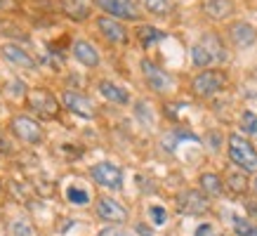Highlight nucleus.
<instances>
[{"label":"nucleus","instance_id":"f257e3e1","mask_svg":"<svg viewBox=\"0 0 257 236\" xmlns=\"http://www.w3.org/2000/svg\"><path fill=\"white\" fill-rule=\"evenodd\" d=\"M224 57L226 50L222 45L219 36H215V33H205L198 43L191 45V64L198 66V69H210L212 64L224 62Z\"/></svg>","mask_w":257,"mask_h":236},{"label":"nucleus","instance_id":"f03ea898","mask_svg":"<svg viewBox=\"0 0 257 236\" xmlns=\"http://www.w3.org/2000/svg\"><path fill=\"white\" fill-rule=\"evenodd\" d=\"M231 163L238 165L243 173H257V149L241 135H229L226 142Z\"/></svg>","mask_w":257,"mask_h":236},{"label":"nucleus","instance_id":"7ed1b4c3","mask_svg":"<svg viewBox=\"0 0 257 236\" xmlns=\"http://www.w3.org/2000/svg\"><path fill=\"white\" fill-rule=\"evenodd\" d=\"M226 85V76L222 71L217 69H210V71H201L194 80H191V92L201 99H210L215 97L217 92H222Z\"/></svg>","mask_w":257,"mask_h":236},{"label":"nucleus","instance_id":"20e7f679","mask_svg":"<svg viewBox=\"0 0 257 236\" xmlns=\"http://www.w3.org/2000/svg\"><path fill=\"white\" fill-rule=\"evenodd\" d=\"M90 177H92L99 187L111 189V191H118V189L123 187V170H120L116 163H109V161L94 163L92 168H90Z\"/></svg>","mask_w":257,"mask_h":236},{"label":"nucleus","instance_id":"39448f33","mask_svg":"<svg viewBox=\"0 0 257 236\" xmlns=\"http://www.w3.org/2000/svg\"><path fill=\"white\" fill-rule=\"evenodd\" d=\"M142 73H144V80L147 85L158 94H165V92H172L175 90V78L168 76L158 64H154L151 59H142Z\"/></svg>","mask_w":257,"mask_h":236},{"label":"nucleus","instance_id":"423d86ee","mask_svg":"<svg viewBox=\"0 0 257 236\" xmlns=\"http://www.w3.org/2000/svg\"><path fill=\"white\" fill-rule=\"evenodd\" d=\"M26 102H29V109L40 113V118H57V113H59V102L55 99V94L50 90H45V87L31 90L29 97H26Z\"/></svg>","mask_w":257,"mask_h":236},{"label":"nucleus","instance_id":"0eeeda50","mask_svg":"<svg viewBox=\"0 0 257 236\" xmlns=\"http://www.w3.org/2000/svg\"><path fill=\"white\" fill-rule=\"evenodd\" d=\"M177 210L184 215H203L210 210V201L198 189H184L177 194Z\"/></svg>","mask_w":257,"mask_h":236},{"label":"nucleus","instance_id":"6e6552de","mask_svg":"<svg viewBox=\"0 0 257 236\" xmlns=\"http://www.w3.org/2000/svg\"><path fill=\"white\" fill-rule=\"evenodd\" d=\"M94 5L99 10H104L106 15H111L113 19H123V22H137L140 19V10L133 0H94Z\"/></svg>","mask_w":257,"mask_h":236},{"label":"nucleus","instance_id":"1a4fd4ad","mask_svg":"<svg viewBox=\"0 0 257 236\" xmlns=\"http://www.w3.org/2000/svg\"><path fill=\"white\" fill-rule=\"evenodd\" d=\"M10 128L26 144H40L43 142V128H40V123H36L29 116H15L10 121Z\"/></svg>","mask_w":257,"mask_h":236},{"label":"nucleus","instance_id":"9d476101","mask_svg":"<svg viewBox=\"0 0 257 236\" xmlns=\"http://www.w3.org/2000/svg\"><path fill=\"white\" fill-rule=\"evenodd\" d=\"M97 215H99L101 220L116 222V224L127 222V208L123 203H118L116 198H109V196L97 198Z\"/></svg>","mask_w":257,"mask_h":236},{"label":"nucleus","instance_id":"9b49d317","mask_svg":"<svg viewBox=\"0 0 257 236\" xmlns=\"http://www.w3.org/2000/svg\"><path fill=\"white\" fill-rule=\"evenodd\" d=\"M97 29H99L101 36L109 40V43H113V45L127 43V29H125L118 19H113V17H99V19H97Z\"/></svg>","mask_w":257,"mask_h":236},{"label":"nucleus","instance_id":"f8f14e48","mask_svg":"<svg viewBox=\"0 0 257 236\" xmlns=\"http://www.w3.org/2000/svg\"><path fill=\"white\" fill-rule=\"evenodd\" d=\"M62 102H64V106H66L71 113H78V116H83V118H92L94 116L92 102L87 99L85 94L76 92V90H66V92L62 94Z\"/></svg>","mask_w":257,"mask_h":236},{"label":"nucleus","instance_id":"ddd939ff","mask_svg":"<svg viewBox=\"0 0 257 236\" xmlns=\"http://www.w3.org/2000/svg\"><path fill=\"white\" fill-rule=\"evenodd\" d=\"M229 38H231V43H234L236 47H252L257 43V31L255 26L248 22H234L231 26H229Z\"/></svg>","mask_w":257,"mask_h":236},{"label":"nucleus","instance_id":"4468645a","mask_svg":"<svg viewBox=\"0 0 257 236\" xmlns=\"http://www.w3.org/2000/svg\"><path fill=\"white\" fill-rule=\"evenodd\" d=\"M0 52H3V57L8 59V62H12L15 66H22V69H26V71H36L38 69V62L33 59L24 47H19V45H12V43H5V45L0 47Z\"/></svg>","mask_w":257,"mask_h":236},{"label":"nucleus","instance_id":"2eb2a0df","mask_svg":"<svg viewBox=\"0 0 257 236\" xmlns=\"http://www.w3.org/2000/svg\"><path fill=\"white\" fill-rule=\"evenodd\" d=\"M203 15L215 22H224L234 15V0H203Z\"/></svg>","mask_w":257,"mask_h":236},{"label":"nucleus","instance_id":"dca6fc26","mask_svg":"<svg viewBox=\"0 0 257 236\" xmlns=\"http://www.w3.org/2000/svg\"><path fill=\"white\" fill-rule=\"evenodd\" d=\"M94 0H62V12L73 22H85L92 15Z\"/></svg>","mask_w":257,"mask_h":236},{"label":"nucleus","instance_id":"f3484780","mask_svg":"<svg viewBox=\"0 0 257 236\" xmlns=\"http://www.w3.org/2000/svg\"><path fill=\"white\" fill-rule=\"evenodd\" d=\"M71 52H73V57H76L83 66L94 69V66L99 64V52H97V50H94V45H92V43H87V40H73Z\"/></svg>","mask_w":257,"mask_h":236},{"label":"nucleus","instance_id":"a211bd4d","mask_svg":"<svg viewBox=\"0 0 257 236\" xmlns=\"http://www.w3.org/2000/svg\"><path fill=\"white\" fill-rule=\"evenodd\" d=\"M99 92L101 97H106L109 102H116V104H127L130 102V94H127V90L120 85H116V83H111V80H99Z\"/></svg>","mask_w":257,"mask_h":236},{"label":"nucleus","instance_id":"6ab92c4d","mask_svg":"<svg viewBox=\"0 0 257 236\" xmlns=\"http://www.w3.org/2000/svg\"><path fill=\"white\" fill-rule=\"evenodd\" d=\"M198 184H201V191L205 196H222L224 194V182L215 173H203L198 177Z\"/></svg>","mask_w":257,"mask_h":236},{"label":"nucleus","instance_id":"aec40b11","mask_svg":"<svg viewBox=\"0 0 257 236\" xmlns=\"http://www.w3.org/2000/svg\"><path fill=\"white\" fill-rule=\"evenodd\" d=\"M8 236H38V229L33 227L31 220L26 217H17L8 224Z\"/></svg>","mask_w":257,"mask_h":236},{"label":"nucleus","instance_id":"412c9836","mask_svg":"<svg viewBox=\"0 0 257 236\" xmlns=\"http://www.w3.org/2000/svg\"><path fill=\"white\" fill-rule=\"evenodd\" d=\"M144 8L156 17H168L172 12V3L170 0H144Z\"/></svg>","mask_w":257,"mask_h":236},{"label":"nucleus","instance_id":"4be33fe9","mask_svg":"<svg viewBox=\"0 0 257 236\" xmlns=\"http://www.w3.org/2000/svg\"><path fill=\"white\" fill-rule=\"evenodd\" d=\"M231 224H234V231L238 236H257V224H252V222H248V220H243V217H238V215H234Z\"/></svg>","mask_w":257,"mask_h":236},{"label":"nucleus","instance_id":"5701e85b","mask_svg":"<svg viewBox=\"0 0 257 236\" xmlns=\"http://www.w3.org/2000/svg\"><path fill=\"white\" fill-rule=\"evenodd\" d=\"M226 184H229V189L231 191H236V194H243V191H248V177H245V173H231L229 177H226Z\"/></svg>","mask_w":257,"mask_h":236},{"label":"nucleus","instance_id":"b1692460","mask_svg":"<svg viewBox=\"0 0 257 236\" xmlns=\"http://www.w3.org/2000/svg\"><path fill=\"white\" fill-rule=\"evenodd\" d=\"M137 36H140V40L144 43V45H154V43H158V40L163 38V33L158 31V29H154V26H140V31H137Z\"/></svg>","mask_w":257,"mask_h":236},{"label":"nucleus","instance_id":"393cba45","mask_svg":"<svg viewBox=\"0 0 257 236\" xmlns=\"http://www.w3.org/2000/svg\"><path fill=\"white\" fill-rule=\"evenodd\" d=\"M66 198H69L73 205H87L90 203V194H87L85 189H78V187L66 189Z\"/></svg>","mask_w":257,"mask_h":236},{"label":"nucleus","instance_id":"a878e982","mask_svg":"<svg viewBox=\"0 0 257 236\" xmlns=\"http://www.w3.org/2000/svg\"><path fill=\"white\" fill-rule=\"evenodd\" d=\"M241 126H243V130L252 137V140H257V113L245 111V113L241 116Z\"/></svg>","mask_w":257,"mask_h":236},{"label":"nucleus","instance_id":"bb28decb","mask_svg":"<svg viewBox=\"0 0 257 236\" xmlns=\"http://www.w3.org/2000/svg\"><path fill=\"white\" fill-rule=\"evenodd\" d=\"M149 217H151V222H154L156 227H163L165 222H168V212H165V208H161V205H151V208H149Z\"/></svg>","mask_w":257,"mask_h":236},{"label":"nucleus","instance_id":"cd10ccee","mask_svg":"<svg viewBox=\"0 0 257 236\" xmlns=\"http://www.w3.org/2000/svg\"><path fill=\"white\" fill-rule=\"evenodd\" d=\"M196 236H215V229H212V224H201L196 229Z\"/></svg>","mask_w":257,"mask_h":236},{"label":"nucleus","instance_id":"c85d7f7f","mask_svg":"<svg viewBox=\"0 0 257 236\" xmlns=\"http://www.w3.org/2000/svg\"><path fill=\"white\" fill-rule=\"evenodd\" d=\"M248 215H250V220H252V224H257V201L248 203Z\"/></svg>","mask_w":257,"mask_h":236},{"label":"nucleus","instance_id":"c756f323","mask_svg":"<svg viewBox=\"0 0 257 236\" xmlns=\"http://www.w3.org/2000/svg\"><path fill=\"white\" fill-rule=\"evenodd\" d=\"M97 236H123V234H120L116 227H106V229H101Z\"/></svg>","mask_w":257,"mask_h":236},{"label":"nucleus","instance_id":"7c9ffc66","mask_svg":"<svg viewBox=\"0 0 257 236\" xmlns=\"http://www.w3.org/2000/svg\"><path fill=\"white\" fill-rule=\"evenodd\" d=\"M252 191H255V194H257V177H255V180H252Z\"/></svg>","mask_w":257,"mask_h":236},{"label":"nucleus","instance_id":"2f4dec72","mask_svg":"<svg viewBox=\"0 0 257 236\" xmlns=\"http://www.w3.org/2000/svg\"><path fill=\"white\" fill-rule=\"evenodd\" d=\"M5 5H8V0H0V10L5 8Z\"/></svg>","mask_w":257,"mask_h":236},{"label":"nucleus","instance_id":"473e14b6","mask_svg":"<svg viewBox=\"0 0 257 236\" xmlns=\"http://www.w3.org/2000/svg\"><path fill=\"white\" fill-rule=\"evenodd\" d=\"M0 196H3V184H0Z\"/></svg>","mask_w":257,"mask_h":236}]
</instances>
